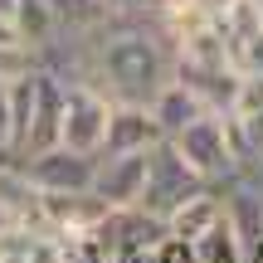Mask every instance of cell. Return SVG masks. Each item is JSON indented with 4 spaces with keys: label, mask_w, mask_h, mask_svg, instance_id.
<instances>
[{
    "label": "cell",
    "mask_w": 263,
    "mask_h": 263,
    "mask_svg": "<svg viewBox=\"0 0 263 263\" xmlns=\"http://www.w3.org/2000/svg\"><path fill=\"white\" fill-rule=\"evenodd\" d=\"M15 29H20V39H25L34 54H44L49 44H59V39L68 34L49 0H20V5H15Z\"/></svg>",
    "instance_id": "9"
},
{
    "label": "cell",
    "mask_w": 263,
    "mask_h": 263,
    "mask_svg": "<svg viewBox=\"0 0 263 263\" xmlns=\"http://www.w3.org/2000/svg\"><path fill=\"white\" fill-rule=\"evenodd\" d=\"M156 141H166V132H161L151 103H112L103 151H151Z\"/></svg>",
    "instance_id": "6"
},
{
    "label": "cell",
    "mask_w": 263,
    "mask_h": 263,
    "mask_svg": "<svg viewBox=\"0 0 263 263\" xmlns=\"http://www.w3.org/2000/svg\"><path fill=\"white\" fill-rule=\"evenodd\" d=\"M146 156L151 151H98L93 195L107 210H137L141 185H146Z\"/></svg>",
    "instance_id": "5"
},
{
    "label": "cell",
    "mask_w": 263,
    "mask_h": 263,
    "mask_svg": "<svg viewBox=\"0 0 263 263\" xmlns=\"http://www.w3.org/2000/svg\"><path fill=\"white\" fill-rule=\"evenodd\" d=\"M171 141L180 146V156H185L190 166L210 180V185H229V180L244 176V166H249L244 151H239L234 127H229V112H205V117H195V122L180 127Z\"/></svg>",
    "instance_id": "1"
},
{
    "label": "cell",
    "mask_w": 263,
    "mask_h": 263,
    "mask_svg": "<svg viewBox=\"0 0 263 263\" xmlns=\"http://www.w3.org/2000/svg\"><path fill=\"white\" fill-rule=\"evenodd\" d=\"M54 5V15L64 20L68 34H88V29H98L112 10H107V0H49Z\"/></svg>",
    "instance_id": "10"
},
{
    "label": "cell",
    "mask_w": 263,
    "mask_h": 263,
    "mask_svg": "<svg viewBox=\"0 0 263 263\" xmlns=\"http://www.w3.org/2000/svg\"><path fill=\"white\" fill-rule=\"evenodd\" d=\"M68 263H73V258H68Z\"/></svg>",
    "instance_id": "15"
},
{
    "label": "cell",
    "mask_w": 263,
    "mask_h": 263,
    "mask_svg": "<svg viewBox=\"0 0 263 263\" xmlns=\"http://www.w3.org/2000/svg\"><path fill=\"white\" fill-rule=\"evenodd\" d=\"M151 112H156V122L166 137H176L180 127H190L195 117H205V112H215V107L205 103V98L195 93V88L185 83V78H171L166 88H161L156 98H151Z\"/></svg>",
    "instance_id": "8"
},
{
    "label": "cell",
    "mask_w": 263,
    "mask_h": 263,
    "mask_svg": "<svg viewBox=\"0 0 263 263\" xmlns=\"http://www.w3.org/2000/svg\"><path fill=\"white\" fill-rule=\"evenodd\" d=\"M205 185H210V180L200 176V171L180 156V146L166 137V141H156V146H151V156H146V185H141V205H137V210L166 219L176 205H185V200L200 195Z\"/></svg>",
    "instance_id": "2"
},
{
    "label": "cell",
    "mask_w": 263,
    "mask_h": 263,
    "mask_svg": "<svg viewBox=\"0 0 263 263\" xmlns=\"http://www.w3.org/2000/svg\"><path fill=\"white\" fill-rule=\"evenodd\" d=\"M156 0H107V10L112 15H141V10H151Z\"/></svg>",
    "instance_id": "12"
},
{
    "label": "cell",
    "mask_w": 263,
    "mask_h": 263,
    "mask_svg": "<svg viewBox=\"0 0 263 263\" xmlns=\"http://www.w3.org/2000/svg\"><path fill=\"white\" fill-rule=\"evenodd\" d=\"M107 117H112V98L88 78H64V146L73 151H103Z\"/></svg>",
    "instance_id": "3"
},
{
    "label": "cell",
    "mask_w": 263,
    "mask_h": 263,
    "mask_svg": "<svg viewBox=\"0 0 263 263\" xmlns=\"http://www.w3.org/2000/svg\"><path fill=\"white\" fill-rule=\"evenodd\" d=\"M254 166H263V151H258V156H254Z\"/></svg>",
    "instance_id": "14"
},
{
    "label": "cell",
    "mask_w": 263,
    "mask_h": 263,
    "mask_svg": "<svg viewBox=\"0 0 263 263\" xmlns=\"http://www.w3.org/2000/svg\"><path fill=\"white\" fill-rule=\"evenodd\" d=\"M0 161H25L15 151V112H10V88L0 83Z\"/></svg>",
    "instance_id": "11"
},
{
    "label": "cell",
    "mask_w": 263,
    "mask_h": 263,
    "mask_svg": "<svg viewBox=\"0 0 263 263\" xmlns=\"http://www.w3.org/2000/svg\"><path fill=\"white\" fill-rule=\"evenodd\" d=\"M20 166L34 180V190H93V176H98L93 151H73L64 141L59 146H44V151H29Z\"/></svg>",
    "instance_id": "4"
},
{
    "label": "cell",
    "mask_w": 263,
    "mask_h": 263,
    "mask_svg": "<svg viewBox=\"0 0 263 263\" xmlns=\"http://www.w3.org/2000/svg\"><path fill=\"white\" fill-rule=\"evenodd\" d=\"M219 219H224V185H205L200 195H190L185 205H176L166 215V239L195 244V239H205Z\"/></svg>",
    "instance_id": "7"
},
{
    "label": "cell",
    "mask_w": 263,
    "mask_h": 263,
    "mask_svg": "<svg viewBox=\"0 0 263 263\" xmlns=\"http://www.w3.org/2000/svg\"><path fill=\"white\" fill-rule=\"evenodd\" d=\"M15 5H20V0H0V15H5V20H15Z\"/></svg>",
    "instance_id": "13"
}]
</instances>
